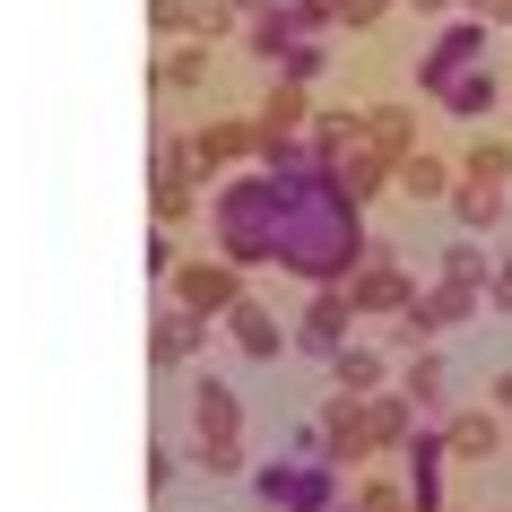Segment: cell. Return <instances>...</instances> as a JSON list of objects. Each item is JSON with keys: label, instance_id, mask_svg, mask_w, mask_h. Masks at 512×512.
I'll list each match as a JSON object with an SVG mask.
<instances>
[{"label": "cell", "instance_id": "cell-28", "mask_svg": "<svg viewBox=\"0 0 512 512\" xmlns=\"http://www.w3.org/2000/svg\"><path fill=\"white\" fill-rule=\"evenodd\" d=\"M391 0H330V27H382Z\"/></svg>", "mask_w": 512, "mask_h": 512}, {"label": "cell", "instance_id": "cell-23", "mask_svg": "<svg viewBox=\"0 0 512 512\" xmlns=\"http://www.w3.org/2000/svg\"><path fill=\"white\" fill-rule=\"evenodd\" d=\"M443 452L486 460V452H495V417H486V408H478V417H452V426H443Z\"/></svg>", "mask_w": 512, "mask_h": 512}, {"label": "cell", "instance_id": "cell-16", "mask_svg": "<svg viewBox=\"0 0 512 512\" xmlns=\"http://www.w3.org/2000/svg\"><path fill=\"white\" fill-rule=\"evenodd\" d=\"M200 330H209L200 313H183V304H165V313H157V330H148V356H157L165 374H174V365H191V348H200Z\"/></svg>", "mask_w": 512, "mask_h": 512}, {"label": "cell", "instance_id": "cell-14", "mask_svg": "<svg viewBox=\"0 0 512 512\" xmlns=\"http://www.w3.org/2000/svg\"><path fill=\"white\" fill-rule=\"evenodd\" d=\"M469 313H478V287H460V278H443V287H426V296L408 304V330H417V339H434V330L469 322Z\"/></svg>", "mask_w": 512, "mask_h": 512}, {"label": "cell", "instance_id": "cell-3", "mask_svg": "<svg viewBox=\"0 0 512 512\" xmlns=\"http://www.w3.org/2000/svg\"><path fill=\"white\" fill-rule=\"evenodd\" d=\"M191 434H200V469L209 478H235L243 469V400H235V382H200L191 391Z\"/></svg>", "mask_w": 512, "mask_h": 512}, {"label": "cell", "instance_id": "cell-24", "mask_svg": "<svg viewBox=\"0 0 512 512\" xmlns=\"http://www.w3.org/2000/svg\"><path fill=\"white\" fill-rule=\"evenodd\" d=\"M330 70V53H322V35H296L287 53H278V79H296V87H313Z\"/></svg>", "mask_w": 512, "mask_h": 512}, {"label": "cell", "instance_id": "cell-5", "mask_svg": "<svg viewBox=\"0 0 512 512\" xmlns=\"http://www.w3.org/2000/svg\"><path fill=\"white\" fill-rule=\"evenodd\" d=\"M235 296H243V270L226 261V252H217V261H174V304H183V313L217 322Z\"/></svg>", "mask_w": 512, "mask_h": 512}, {"label": "cell", "instance_id": "cell-22", "mask_svg": "<svg viewBox=\"0 0 512 512\" xmlns=\"http://www.w3.org/2000/svg\"><path fill=\"white\" fill-rule=\"evenodd\" d=\"M330 374H339V391L365 400V391H382V356L374 348H339V356H330Z\"/></svg>", "mask_w": 512, "mask_h": 512}, {"label": "cell", "instance_id": "cell-6", "mask_svg": "<svg viewBox=\"0 0 512 512\" xmlns=\"http://www.w3.org/2000/svg\"><path fill=\"white\" fill-rule=\"evenodd\" d=\"M348 304H356V313H408V304H417V287H408V270L391 261V252H374V243H365V261L348 270Z\"/></svg>", "mask_w": 512, "mask_h": 512}, {"label": "cell", "instance_id": "cell-31", "mask_svg": "<svg viewBox=\"0 0 512 512\" xmlns=\"http://www.w3.org/2000/svg\"><path fill=\"white\" fill-rule=\"evenodd\" d=\"M495 313H512V252H495V270H486V287H478Z\"/></svg>", "mask_w": 512, "mask_h": 512}, {"label": "cell", "instance_id": "cell-25", "mask_svg": "<svg viewBox=\"0 0 512 512\" xmlns=\"http://www.w3.org/2000/svg\"><path fill=\"white\" fill-rule=\"evenodd\" d=\"M261 131H304V87H296V79H278L270 113H261Z\"/></svg>", "mask_w": 512, "mask_h": 512}, {"label": "cell", "instance_id": "cell-9", "mask_svg": "<svg viewBox=\"0 0 512 512\" xmlns=\"http://www.w3.org/2000/svg\"><path fill=\"white\" fill-rule=\"evenodd\" d=\"M174 157H183V174H200V183H209L217 165L261 157V122H209V131H191V148H174Z\"/></svg>", "mask_w": 512, "mask_h": 512}, {"label": "cell", "instance_id": "cell-20", "mask_svg": "<svg viewBox=\"0 0 512 512\" xmlns=\"http://www.w3.org/2000/svg\"><path fill=\"white\" fill-rule=\"evenodd\" d=\"M243 35H252V53H261V61H278L287 44H296V9L270 0V9H252V18H243Z\"/></svg>", "mask_w": 512, "mask_h": 512}, {"label": "cell", "instance_id": "cell-34", "mask_svg": "<svg viewBox=\"0 0 512 512\" xmlns=\"http://www.w3.org/2000/svg\"><path fill=\"white\" fill-rule=\"evenodd\" d=\"M226 9H235V18H252V9H270V0H226Z\"/></svg>", "mask_w": 512, "mask_h": 512}, {"label": "cell", "instance_id": "cell-4", "mask_svg": "<svg viewBox=\"0 0 512 512\" xmlns=\"http://www.w3.org/2000/svg\"><path fill=\"white\" fill-rule=\"evenodd\" d=\"M252 495L270 512H339V469H322V460H261Z\"/></svg>", "mask_w": 512, "mask_h": 512}, {"label": "cell", "instance_id": "cell-32", "mask_svg": "<svg viewBox=\"0 0 512 512\" xmlns=\"http://www.w3.org/2000/svg\"><path fill=\"white\" fill-rule=\"evenodd\" d=\"M408 9H426V18H443V9H460V0H408Z\"/></svg>", "mask_w": 512, "mask_h": 512}, {"label": "cell", "instance_id": "cell-15", "mask_svg": "<svg viewBox=\"0 0 512 512\" xmlns=\"http://www.w3.org/2000/svg\"><path fill=\"white\" fill-rule=\"evenodd\" d=\"M322 452H330V460H348V469L374 452V443H365V400H356V391H339V400L322 408Z\"/></svg>", "mask_w": 512, "mask_h": 512}, {"label": "cell", "instance_id": "cell-27", "mask_svg": "<svg viewBox=\"0 0 512 512\" xmlns=\"http://www.w3.org/2000/svg\"><path fill=\"white\" fill-rule=\"evenodd\" d=\"M157 79H165V87H200V79H209V53H200V44H183V53H165Z\"/></svg>", "mask_w": 512, "mask_h": 512}, {"label": "cell", "instance_id": "cell-21", "mask_svg": "<svg viewBox=\"0 0 512 512\" xmlns=\"http://www.w3.org/2000/svg\"><path fill=\"white\" fill-rule=\"evenodd\" d=\"M408 131H417V113H408V105H374V113H365V139H374L382 157H408V148H417Z\"/></svg>", "mask_w": 512, "mask_h": 512}, {"label": "cell", "instance_id": "cell-2", "mask_svg": "<svg viewBox=\"0 0 512 512\" xmlns=\"http://www.w3.org/2000/svg\"><path fill=\"white\" fill-rule=\"evenodd\" d=\"M278 217H287V183H278L270 165H252L235 183H217L209 235H217V252H226L235 270H261V261H278Z\"/></svg>", "mask_w": 512, "mask_h": 512}, {"label": "cell", "instance_id": "cell-19", "mask_svg": "<svg viewBox=\"0 0 512 512\" xmlns=\"http://www.w3.org/2000/svg\"><path fill=\"white\" fill-rule=\"evenodd\" d=\"M391 183H400L408 200H443V191H452V165H443V157H417V148H408V157H391Z\"/></svg>", "mask_w": 512, "mask_h": 512}, {"label": "cell", "instance_id": "cell-11", "mask_svg": "<svg viewBox=\"0 0 512 512\" xmlns=\"http://www.w3.org/2000/svg\"><path fill=\"white\" fill-rule=\"evenodd\" d=\"M217 322H226V339H235V348L252 356V365H270V356L287 348V330H278V313H270L261 296H235L226 313H217Z\"/></svg>", "mask_w": 512, "mask_h": 512}, {"label": "cell", "instance_id": "cell-30", "mask_svg": "<svg viewBox=\"0 0 512 512\" xmlns=\"http://www.w3.org/2000/svg\"><path fill=\"white\" fill-rule=\"evenodd\" d=\"M148 27L157 35H191V0H148Z\"/></svg>", "mask_w": 512, "mask_h": 512}, {"label": "cell", "instance_id": "cell-29", "mask_svg": "<svg viewBox=\"0 0 512 512\" xmlns=\"http://www.w3.org/2000/svg\"><path fill=\"white\" fill-rule=\"evenodd\" d=\"M469 174H495V183H504V174H512V148H504V139H478V148H469Z\"/></svg>", "mask_w": 512, "mask_h": 512}, {"label": "cell", "instance_id": "cell-10", "mask_svg": "<svg viewBox=\"0 0 512 512\" xmlns=\"http://www.w3.org/2000/svg\"><path fill=\"white\" fill-rule=\"evenodd\" d=\"M348 322H356L348 287H313V304H304V322H296V348L304 356H339L348 348Z\"/></svg>", "mask_w": 512, "mask_h": 512}, {"label": "cell", "instance_id": "cell-33", "mask_svg": "<svg viewBox=\"0 0 512 512\" xmlns=\"http://www.w3.org/2000/svg\"><path fill=\"white\" fill-rule=\"evenodd\" d=\"M495 408H512V365H504V382H495Z\"/></svg>", "mask_w": 512, "mask_h": 512}, {"label": "cell", "instance_id": "cell-8", "mask_svg": "<svg viewBox=\"0 0 512 512\" xmlns=\"http://www.w3.org/2000/svg\"><path fill=\"white\" fill-rule=\"evenodd\" d=\"M486 35H495L486 18H452V27L434 35V53L417 61V96H434V87L452 79V70H469V61H486Z\"/></svg>", "mask_w": 512, "mask_h": 512}, {"label": "cell", "instance_id": "cell-12", "mask_svg": "<svg viewBox=\"0 0 512 512\" xmlns=\"http://www.w3.org/2000/svg\"><path fill=\"white\" fill-rule=\"evenodd\" d=\"M495 96H504V87H495V70H486V61H469V70H452V79L434 87V105L452 113V122H486V113H495Z\"/></svg>", "mask_w": 512, "mask_h": 512}, {"label": "cell", "instance_id": "cell-1", "mask_svg": "<svg viewBox=\"0 0 512 512\" xmlns=\"http://www.w3.org/2000/svg\"><path fill=\"white\" fill-rule=\"evenodd\" d=\"M365 261V200H348L339 183H296L287 217H278V270L304 287H348V270Z\"/></svg>", "mask_w": 512, "mask_h": 512}, {"label": "cell", "instance_id": "cell-7", "mask_svg": "<svg viewBox=\"0 0 512 512\" xmlns=\"http://www.w3.org/2000/svg\"><path fill=\"white\" fill-rule=\"evenodd\" d=\"M322 183H339L348 200H374V191L391 183V157H382L365 131H348L339 148H322Z\"/></svg>", "mask_w": 512, "mask_h": 512}, {"label": "cell", "instance_id": "cell-17", "mask_svg": "<svg viewBox=\"0 0 512 512\" xmlns=\"http://www.w3.org/2000/svg\"><path fill=\"white\" fill-rule=\"evenodd\" d=\"M408 426H417V400H408V391H365V443H374V452L408 443Z\"/></svg>", "mask_w": 512, "mask_h": 512}, {"label": "cell", "instance_id": "cell-18", "mask_svg": "<svg viewBox=\"0 0 512 512\" xmlns=\"http://www.w3.org/2000/svg\"><path fill=\"white\" fill-rule=\"evenodd\" d=\"M400 391L417 400V417H443V356H434L426 339L408 348V374H400Z\"/></svg>", "mask_w": 512, "mask_h": 512}, {"label": "cell", "instance_id": "cell-26", "mask_svg": "<svg viewBox=\"0 0 512 512\" xmlns=\"http://www.w3.org/2000/svg\"><path fill=\"white\" fill-rule=\"evenodd\" d=\"M443 278H460V287H486V252H478V235H460L452 252H443Z\"/></svg>", "mask_w": 512, "mask_h": 512}, {"label": "cell", "instance_id": "cell-13", "mask_svg": "<svg viewBox=\"0 0 512 512\" xmlns=\"http://www.w3.org/2000/svg\"><path fill=\"white\" fill-rule=\"evenodd\" d=\"M443 200H452L460 235H486V226H504V183H495V174H460Z\"/></svg>", "mask_w": 512, "mask_h": 512}]
</instances>
